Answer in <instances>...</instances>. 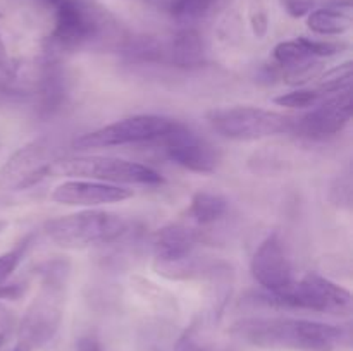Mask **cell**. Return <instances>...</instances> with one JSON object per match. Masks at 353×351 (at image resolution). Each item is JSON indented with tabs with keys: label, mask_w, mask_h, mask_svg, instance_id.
Instances as JSON below:
<instances>
[{
	"label": "cell",
	"mask_w": 353,
	"mask_h": 351,
	"mask_svg": "<svg viewBox=\"0 0 353 351\" xmlns=\"http://www.w3.org/2000/svg\"><path fill=\"white\" fill-rule=\"evenodd\" d=\"M231 334L268 350L336 351L347 343V332L341 327L290 317H248L234 322Z\"/></svg>",
	"instance_id": "1"
},
{
	"label": "cell",
	"mask_w": 353,
	"mask_h": 351,
	"mask_svg": "<svg viewBox=\"0 0 353 351\" xmlns=\"http://www.w3.org/2000/svg\"><path fill=\"white\" fill-rule=\"evenodd\" d=\"M69 262L52 260L40 268V289L17 327L12 351H38L54 339L64 317Z\"/></svg>",
	"instance_id": "2"
},
{
	"label": "cell",
	"mask_w": 353,
	"mask_h": 351,
	"mask_svg": "<svg viewBox=\"0 0 353 351\" xmlns=\"http://www.w3.org/2000/svg\"><path fill=\"white\" fill-rule=\"evenodd\" d=\"M250 301L269 308L310 310L331 315H347L352 310L350 291L317 272H309L281 291L255 292Z\"/></svg>",
	"instance_id": "3"
},
{
	"label": "cell",
	"mask_w": 353,
	"mask_h": 351,
	"mask_svg": "<svg viewBox=\"0 0 353 351\" xmlns=\"http://www.w3.org/2000/svg\"><path fill=\"white\" fill-rule=\"evenodd\" d=\"M43 231L57 246L85 250L121 240L128 233V222L105 210H83L47 220Z\"/></svg>",
	"instance_id": "4"
},
{
	"label": "cell",
	"mask_w": 353,
	"mask_h": 351,
	"mask_svg": "<svg viewBox=\"0 0 353 351\" xmlns=\"http://www.w3.org/2000/svg\"><path fill=\"white\" fill-rule=\"evenodd\" d=\"M210 127L223 138L234 141H257L292 133L295 119L281 112L259 107H223L207 114Z\"/></svg>",
	"instance_id": "5"
},
{
	"label": "cell",
	"mask_w": 353,
	"mask_h": 351,
	"mask_svg": "<svg viewBox=\"0 0 353 351\" xmlns=\"http://www.w3.org/2000/svg\"><path fill=\"white\" fill-rule=\"evenodd\" d=\"M103 28L105 16L90 0H62L55 7L54 30L47 38V58L92 43Z\"/></svg>",
	"instance_id": "6"
},
{
	"label": "cell",
	"mask_w": 353,
	"mask_h": 351,
	"mask_svg": "<svg viewBox=\"0 0 353 351\" xmlns=\"http://www.w3.org/2000/svg\"><path fill=\"white\" fill-rule=\"evenodd\" d=\"M52 172L59 176H74L90 181L109 182V184H161L164 179L154 171L138 162L124 160L116 157H100V155H83V157L62 158L52 167Z\"/></svg>",
	"instance_id": "7"
},
{
	"label": "cell",
	"mask_w": 353,
	"mask_h": 351,
	"mask_svg": "<svg viewBox=\"0 0 353 351\" xmlns=\"http://www.w3.org/2000/svg\"><path fill=\"white\" fill-rule=\"evenodd\" d=\"M174 126L176 120L162 116L126 117L76 138L72 147L76 150H92V148L123 147V145L134 143H155Z\"/></svg>",
	"instance_id": "8"
},
{
	"label": "cell",
	"mask_w": 353,
	"mask_h": 351,
	"mask_svg": "<svg viewBox=\"0 0 353 351\" xmlns=\"http://www.w3.org/2000/svg\"><path fill=\"white\" fill-rule=\"evenodd\" d=\"M59 160V148L48 138H38L14 151L0 167V188L9 191L28 189L52 174Z\"/></svg>",
	"instance_id": "9"
},
{
	"label": "cell",
	"mask_w": 353,
	"mask_h": 351,
	"mask_svg": "<svg viewBox=\"0 0 353 351\" xmlns=\"http://www.w3.org/2000/svg\"><path fill=\"white\" fill-rule=\"evenodd\" d=\"M159 141L164 147L165 157L186 171L212 174L221 164V151L185 124L176 123V126L155 143Z\"/></svg>",
	"instance_id": "10"
},
{
	"label": "cell",
	"mask_w": 353,
	"mask_h": 351,
	"mask_svg": "<svg viewBox=\"0 0 353 351\" xmlns=\"http://www.w3.org/2000/svg\"><path fill=\"white\" fill-rule=\"evenodd\" d=\"M353 98L352 89H343L330 100L317 103L316 109L310 110L303 117L295 120L292 133L296 136L310 138V140H324L341 133L352 119Z\"/></svg>",
	"instance_id": "11"
},
{
	"label": "cell",
	"mask_w": 353,
	"mask_h": 351,
	"mask_svg": "<svg viewBox=\"0 0 353 351\" xmlns=\"http://www.w3.org/2000/svg\"><path fill=\"white\" fill-rule=\"evenodd\" d=\"M252 275L265 291H281L293 284V267L279 234H269L252 257Z\"/></svg>",
	"instance_id": "12"
},
{
	"label": "cell",
	"mask_w": 353,
	"mask_h": 351,
	"mask_svg": "<svg viewBox=\"0 0 353 351\" xmlns=\"http://www.w3.org/2000/svg\"><path fill=\"white\" fill-rule=\"evenodd\" d=\"M133 191L119 184L90 181V179H74L64 181L52 191L50 198L55 203L68 206H97L107 203H119L130 200Z\"/></svg>",
	"instance_id": "13"
},
{
	"label": "cell",
	"mask_w": 353,
	"mask_h": 351,
	"mask_svg": "<svg viewBox=\"0 0 353 351\" xmlns=\"http://www.w3.org/2000/svg\"><path fill=\"white\" fill-rule=\"evenodd\" d=\"M199 241L196 231L183 226V224H168L155 231L152 237V248H154V264H169V262L181 260V258L193 255Z\"/></svg>",
	"instance_id": "14"
},
{
	"label": "cell",
	"mask_w": 353,
	"mask_h": 351,
	"mask_svg": "<svg viewBox=\"0 0 353 351\" xmlns=\"http://www.w3.org/2000/svg\"><path fill=\"white\" fill-rule=\"evenodd\" d=\"M353 3L352 0L333 2L307 14V26L310 31L323 36H340L352 30Z\"/></svg>",
	"instance_id": "15"
},
{
	"label": "cell",
	"mask_w": 353,
	"mask_h": 351,
	"mask_svg": "<svg viewBox=\"0 0 353 351\" xmlns=\"http://www.w3.org/2000/svg\"><path fill=\"white\" fill-rule=\"evenodd\" d=\"M165 62L176 67H199L205 62L202 36L195 30H183L165 43Z\"/></svg>",
	"instance_id": "16"
},
{
	"label": "cell",
	"mask_w": 353,
	"mask_h": 351,
	"mask_svg": "<svg viewBox=\"0 0 353 351\" xmlns=\"http://www.w3.org/2000/svg\"><path fill=\"white\" fill-rule=\"evenodd\" d=\"M33 92L43 112H54L62 105L65 98V81L61 69L55 64V58H47L41 65Z\"/></svg>",
	"instance_id": "17"
},
{
	"label": "cell",
	"mask_w": 353,
	"mask_h": 351,
	"mask_svg": "<svg viewBox=\"0 0 353 351\" xmlns=\"http://www.w3.org/2000/svg\"><path fill=\"white\" fill-rule=\"evenodd\" d=\"M228 206H230V203L223 195L200 189L192 196L188 213L196 224L209 226V224L217 222V220L226 215Z\"/></svg>",
	"instance_id": "18"
},
{
	"label": "cell",
	"mask_w": 353,
	"mask_h": 351,
	"mask_svg": "<svg viewBox=\"0 0 353 351\" xmlns=\"http://www.w3.org/2000/svg\"><path fill=\"white\" fill-rule=\"evenodd\" d=\"M274 61L278 62L279 67L285 71V69L299 67V65L309 64V62L319 61V58H316L310 54V50L307 48V45L303 43L302 36H300L296 38V40L281 41V43L276 45Z\"/></svg>",
	"instance_id": "19"
},
{
	"label": "cell",
	"mask_w": 353,
	"mask_h": 351,
	"mask_svg": "<svg viewBox=\"0 0 353 351\" xmlns=\"http://www.w3.org/2000/svg\"><path fill=\"white\" fill-rule=\"evenodd\" d=\"M124 55L134 62H165V45L152 38H140L124 47Z\"/></svg>",
	"instance_id": "20"
},
{
	"label": "cell",
	"mask_w": 353,
	"mask_h": 351,
	"mask_svg": "<svg viewBox=\"0 0 353 351\" xmlns=\"http://www.w3.org/2000/svg\"><path fill=\"white\" fill-rule=\"evenodd\" d=\"M353 78V64L352 61L343 62V64L336 65V67L330 69L324 72L319 78V85H317V92L324 93H338L343 89L350 88V83Z\"/></svg>",
	"instance_id": "21"
},
{
	"label": "cell",
	"mask_w": 353,
	"mask_h": 351,
	"mask_svg": "<svg viewBox=\"0 0 353 351\" xmlns=\"http://www.w3.org/2000/svg\"><path fill=\"white\" fill-rule=\"evenodd\" d=\"M33 240H34L33 234H28V236H24L23 240L12 248V250L0 255V286L6 284L7 279H9L10 275H12V272L19 267L23 258L26 257V253L30 251L31 244H33Z\"/></svg>",
	"instance_id": "22"
},
{
	"label": "cell",
	"mask_w": 353,
	"mask_h": 351,
	"mask_svg": "<svg viewBox=\"0 0 353 351\" xmlns=\"http://www.w3.org/2000/svg\"><path fill=\"white\" fill-rule=\"evenodd\" d=\"M131 286H133L137 295H140L141 298L145 299H150V303H154V305L159 306L161 310L172 308V306L176 305V298H172L165 289L159 288L157 284L147 281V279L134 275V277H131Z\"/></svg>",
	"instance_id": "23"
},
{
	"label": "cell",
	"mask_w": 353,
	"mask_h": 351,
	"mask_svg": "<svg viewBox=\"0 0 353 351\" xmlns=\"http://www.w3.org/2000/svg\"><path fill=\"white\" fill-rule=\"evenodd\" d=\"M323 98V93L317 89H293L281 96H276L274 103L279 107H288V109H309L316 107Z\"/></svg>",
	"instance_id": "24"
},
{
	"label": "cell",
	"mask_w": 353,
	"mask_h": 351,
	"mask_svg": "<svg viewBox=\"0 0 353 351\" xmlns=\"http://www.w3.org/2000/svg\"><path fill=\"white\" fill-rule=\"evenodd\" d=\"M216 2L217 0H171L169 10L176 19H196L209 12Z\"/></svg>",
	"instance_id": "25"
},
{
	"label": "cell",
	"mask_w": 353,
	"mask_h": 351,
	"mask_svg": "<svg viewBox=\"0 0 353 351\" xmlns=\"http://www.w3.org/2000/svg\"><path fill=\"white\" fill-rule=\"evenodd\" d=\"M303 43L307 45V48L310 50V54L316 58H324V57H333V55L341 54L348 48L347 41H336V40H314V38H305L302 36Z\"/></svg>",
	"instance_id": "26"
},
{
	"label": "cell",
	"mask_w": 353,
	"mask_h": 351,
	"mask_svg": "<svg viewBox=\"0 0 353 351\" xmlns=\"http://www.w3.org/2000/svg\"><path fill=\"white\" fill-rule=\"evenodd\" d=\"M283 9L290 14L292 17H303L314 10L316 0H279Z\"/></svg>",
	"instance_id": "27"
},
{
	"label": "cell",
	"mask_w": 353,
	"mask_h": 351,
	"mask_svg": "<svg viewBox=\"0 0 353 351\" xmlns=\"http://www.w3.org/2000/svg\"><path fill=\"white\" fill-rule=\"evenodd\" d=\"M250 24H252V30H254V34L257 38H262L265 33H268V14L262 7H257V9L252 10L250 14Z\"/></svg>",
	"instance_id": "28"
},
{
	"label": "cell",
	"mask_w": 353,
	"mask_h": 351,
	"mask_svg": "<svg viewBox=\"0 0 353 351\" xmlns=\"http://www.w3.org/2000/svg\"><path fill=\"white\" fill-rule=\"evenodd\" d=\"M340 191V196H338V200H334V202L338 203V205H341V203H345V205H350V200H352V179H350V172H347L345 176H340V181H338V189L334 188L333 193Z\"/></svg>",
	"instance_id": "29"
},
{
	"label": "cell",
	"mask_w": 353,
	"mask_h": 351,
	"mask_svg": "<svg viewBox=\"0 0 353 351\" xmlns=\"http://www.w3.org/2000/svg\"><path fill=\"white\" fill-rule=\"evenodd\" d=\"M74 351H103L100 346L99 339L93 336H83L79 337L78 343H76Z\"/></svg>",
	"instance_id": "30"
},
{
	"label": "cell",
	"mask_w": 353,
	"mask_h": 351,
	"mask_svg": "<svg viewBox=\"0 0 353 351\" xmlns=\"http://www.w3.org/2000/svg\"><path fill=\"white\" fill-rule=\"evenodd\" d=\"M7 61H9V57H7L6 45H3V41H2V36H0V64H6Z\"/></svg>",
	"instance_id": "31"
},
{
	"label": "cell",
	"mask_w": 353,
	"mask_h": 351,
	"mask_svg": "<svg viewBox=\"0 0 353 351\" xmlns=\"http://www.w3.org/2000/svg\"><path fill=\"white\" fill-rule=\"evenodd\" d=\"M41 3H45V6H50V7H57L59 3L62 2V0H40Z\"/></svg>",
	"instance_id": "32"
},
{
	"label": "cell",
	"mask_w": 353,
	"mask_h": 351,
	"mask_svg": "<svg viewBox=\"0 0 353 351\" xmlns=\"http://www.w3.org/2000/svg\"><path fill=\"white\" fill-rule=\"evenodd\" d=\"M3 343H6V334H3L2 330H0V348H2Z\"/></svg>",
	"instance_id": "33"
},
{
	"label": "cell",
	"mask_w": 353,
	"mask_h": 351,
	"mask_svg": "<svg viewBox=\"0 0 353 351\" xmlns=\"http://www.w3.org/2000/svg\"><path fill=\"white\" fill-rule=\"evenodd\" d=\"M6 227V222H0V229H3Z\"/></svg>",
	"instance_id": "34"
},
{
	"label": "cell",
	"mask_w": 353,
	"mask_h": 351,
	"mask_svg": "<svg viewBox=\"0 0 353 351\" xmlns=\"http://www.w3.org/2000/svg\"><path fill=\"white\" fill-rule=\"evenodd\" d=\"M200 351H214V350H210V348H203V350H200Z\"/></svg>",
	"instance_id": "35"
}]
</instances>
